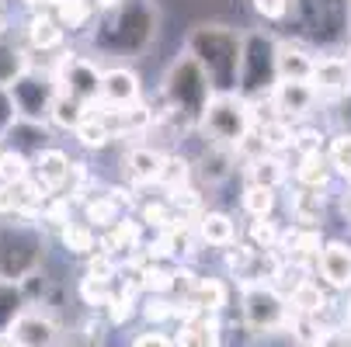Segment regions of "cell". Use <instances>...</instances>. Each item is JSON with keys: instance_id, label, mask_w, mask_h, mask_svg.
I'll use <instances>...</instances> for the list:
<instances>
[{"instance_id": "6da1fadb", "label": "cell", "mask_w": 351, "mask_h": 347, "mask_svg": "<svg viewBox=\"0 0 351 347\" xmlns=\"http://www.w3.org/2000/svg\"><path fill=\"white\" fill-rule=\"evenodd\" d=\"M188 56L202 66L216 94H233L240 77V56L243 42L223 25H198L188 35Z\"/></svg>"}, {"instance_id": "7a4b0ae2", "label": "cell", "mask_w": 351, "mask_h": 347, "mask_svg": "<svg viewBox=\"0 0 351 347\" xmlns=\"http://www.w3.org/2000/svg\"><path fill=\"white\" fill-rule=\"evenodd\" d=\"M213 94L216 90H213L209 77L202 73V66L191 56H181L164 80V101L171 108V118H181L188 125L202 122V112L213 101Z\"/></svg>"}, {"instance_id": "3957f363", "label": "cell", "mask_w": 351, "mask_h": 347, "mask_svg": "<svg viewBox=\"0 0 351 347\" xmlns=\"http://www.w3.org/2000/svg\"><path fill=\"white\" fill-rule=\"evenodd\" d=\"M202 129L213 136L216 146H230V150L237 153V146L247 139L250 129H254L247 97H240V94H213V101L202 112Z\"/></svg>"}, {"instance_id": "277c9868", "label": "cell", "mask_w": 351, "mask_h": 347, "mask_svg": "<svg viewBox=\"0 0 351 347\" xmlns=\"http://www.w3.org/2000/svg\"><path fill=\"white\" fill-rule=\"evenodd\" d=\"M53 83H56V94H66L80 105H94L101 101V73L97 66L77 53H63L60 63L53 66Z\"/></svg>"}, {"instance_id": "5b68a950", "label": "cell", "mask_w": 351, "mask_h": 347, "mask_svg": "<svg viewBox=\"0 0 351 347\" xmlns=\"http://www.w3.org/2000/svg\"><path fill=\"white\" fill-rule=\"evenodd\" d=\"M240 309H243V323L254 333H271L289 323V306L271 285H247Z\"/></svg>"}, {"instance_id": "8992f818", "label": "cell", "mask_w": 351, "mask_h": 347, "mask_svg": "<svg viewBox=\"0 0 351 347\" xmlns=\"http://www.w3.org/2000/svg\"><path fill=\"white\" fill-rule=\"evenodd\" d=\"M317 101L320 94L313 90V83H303V80H275L271 87V108H275V118L282 122L313 115Z\"/></svg>"}, {"instance_id": "52a82bcc", "label": "cell", "mask_w": 351, "mask_h": 347, "mask_svg": "<svg viewBox=\"0 0 351 347\" xmlns=\"http://www.w3.org/2000/svg\"><path fill=\"white\" fill-rule=\"evenodd\" d=\"M317 271L320 278L337 288V292H348L351 288V243L344 240H327L317 254Z\"/></svg>"}, {"instance_id": "ba28073f", "label": "cell", "mask_w": 351, "mask_h": 347, "mask_svg": "<svg viewBox=\"0 0 351 347\" xmlns=\"http://www.w3.org/2000/svg\"><path fill=\"white\" fill-rule=\"evenodd\" d=\"M11 344L14 347H56L60 340V330L56 323L42 316V313H21L11 320Z\"/></svg>"}, {"instance_id": "9c48e42d", "label": "cell", "mask_w": 351, "mask_h": 347, "mask_svg": "<svg viewBox=\"0 0 351 347\" xmlns=\"http://www.w3.org/2000/svg\"><path fill=\"white\" fill-rule=\"evenodd\" d=\"M317 94L327 97H348L351 94V66L344 56H320L313 63V77H310Z\"/></svg>"}, {"instance_id": "30bf717a", "label": "cell", "mask_w": 351, "mask_h": 347, "mask_svg": "<svg viewBox=\"0 0 351 347\" xmlns=\"http://www.w3.org/2000/svg\"><path fill=\"white\" fill-rule=\"evenodd\" d=\"M317 56H310L303 45L295 42H278L275 45V80H303L310 83Z\"/></svg>"}, {"instance_id": "8fae6325", "label": "cell", "mask_w": 351, "mask_h": 347, "mask_svg": "<svg viewBox=\"0 0 351 347\" xmlns=\"http://www.w3.org/2000/svg\"><path fill=\"white\" fill-rule=\"evenodd\" d=\"M101 101L108 108H129L139 101V77L125 66H115L101 73Z\"/></svg>"}, {"instance_id": "7c38bea8", "label": "cell", "mask_w": 351, "mask_h": 347, "mask_svg": "<svg viewBox=\"0 0 351 347\" xmlns=\"http://www.w3.org/2000/svg\"><path fill=\"white\" fill-rule=\"evenodd\" d=\"M247 181L258 184V188H268V191H278V188L289 181V164H285V157L261 153V157H254V160H247Z\"/></svg>"}, {"instance_id": "4fadbf2b", "label": "cell", "mask_w": 351, "mask_h": 347, "mask_svg": "<svg viewBox=\"0 0 351 347\" xmlns=\"http://www.w3.org/2000/svg\"><path fill=\"white\" fill-rule=\"evenodd\" d=\"M32 170H35V181L45 191H56L70 177V157L63 150H42V153H35V167Z\"/></svg>"}, {"instance_id": "5bb4252c", "label": "cell", "mask_w": 351, "mask_h": 347, "mask_svg": "<svg viewBox=\"0 0 351 347\" xmlns=\"http://www.w3.org/2000/svg\"><path fill=\"white\" fill-rule=\"evenodd\" d=\"M195 233L209 246H233L237 243V222L226 212H202L195 222Z\"/></svg>"}, {"instance_id": "9a60e30c", "label": "cell", "mask_w": 351, "mask_h": 347, "mask_svg": "<svg viewBox=\"0 0 351 347\" xmlns=\"http://www.w3.org/2000/svg\"><path fill=\"white\" fill-rule=\"evenodd\" d=\"M289 303H292L295 316H324L327 313V295H324L320 281H313V278H299L292 285Z\"/></svg>"}, {"instance_id": "2e32d148", "label": "cell", "mask_w": 351, "mask_h": 347, "mask_svg": "<svg viewBox=\"0 0 351 347\" xmlns=\"http://www.w3.org/2000/svg\"><path fill=\"white\" fill-rule=\"evenodd\" d=\"M254 129H258V139H261V150H265V153L282 157L285 150H292V146H295V129H292V122L271 118V122H261V125H254Z\"/></svg>"}, {"instance_id": "e0dca14e", "label": "cell", "mask_w": 351, "mask_h": 347, "mask_svg": "<svg viewBox=\"0 0 351 347\" xmlns=\"http://www.w3.org/2000/svg\"><path fill=\"white\" fill-rule=\"evenodd\" d=\"M330 164L324 153H303L299 157V167H295V181L299 188H310V191H324L330 184Z\"/></svg>"}, {"instance_id": "ac0fdd59", "label": "cell", "mask_w": 351, "mask_h": 347, "mask_svg": "<svg viewBox=\"0 0 351 347\" xmlns=\"http://www.w3.org/2000/svg\"><path fill=\"white\" fill-rule=\"evenodd\" d=\"M292 219L295 222H303L306 229H317L320 219H324V194L320 191H310V188H299L292 194Z\"/></svg>"}, {"instance_id": "d6986e66", "label": "cell", "mask_w": 351, "mask_h": 347, "mask_svg": "<svg viewBox=\"0 0 351 347\" xmlns=\"http://www.w3.org/2000/svg\"><path fill=\"white\" fill-rule=\"evenodd\" d=\"M174 347H219V326L213 316H198L191 323L181 326V337L174 340Z\"/></svg>"}, {"instance_id": "ffe728a7", "label": "cell", "mask_w": 351, "mask_h": 347, "mask_svg": "<svg viewBox=\"0 0 351 347\" xmlns=\"http://www.w3.org/2000/svg\"><path fill=\"white\" fill-rule=\"evenodd\" d=\"M160 160H164V153L149 150V146H136V150H129V157H125V167H129L132 181L154 184L157 181V170H160Z\"/></svg>"}, {"instance_id": "44dd1931", "label": "cell", "mask_w": 351, "mask_h": 347, "mask_svg": "<svg viewBox=\"0 0 351 347\" xmlns=\"http://www.w3.org/2000/svg\"><path fill=\"white\" fill-rule=\"evenodd\" d=\"M28 42L32 49H38V53H49V49H60L63 42V28L56 18H49V14H35L28 21Z\"/></svg>"}, {"instance_id": "7402d4cb", "label": "cell", "mask_w": 351, "mask_h": 347, "mask_svg": "<svg viewBox=\"0 0 351 347\" xmlns=\"http://www.w3.org/2000/svg\"><path fill=\"white\" fill-rule=\"evenodd\" d=\"M191 303L202 309L206 316L219 313V309L226 306V285H223L219 278H198L195 288H191Z\"/></svg>"}, {"instance_id": "603a6c76", "label": "cell", "mask_w": 351, "mask_h": 347, "mask_svg": "<svg viewBox=\"0 0 351 347\" xmlns=\"http://www.w3.org/2000/svg\"><path fill=\"white\" fill-rule=\"evenodd\" d=\"M188 181H191V164H188L184 157H164L154 184H160L164 191H171V194H174V191L188 188Z\"/></svg>"}, {"instance_id": "cb8c5ba5", "label": "cell", "mask_w": 351, "mask_h": 347, "mask_svg": "<svg viewBox=\"0 0 351 347\" xmlns=\"http://www.w3.org/2000/svg\"><path fill=\"white\" fill-rule=\"evenodd\" d=\"M230 170H233V150L230 146H216L213 142L206 150V157H202V177L209 184H219V181L230 177Z\"/></svg>"}, {"instance_id": "d4e9b609", "label": "cell", "mask_w": 351, "mask_h": 347, "mask_svg": "<svg viewBox=\"0 0 351 347\" xmlns=\"http://www.w3.org/2000/svg\"><path fill=\"white\" fill-rule=\"evenodd\" d=\"M84 216L90 222V229H112L119 222V202L112 194H97V198H87V205H84Z\"/></svg>"}, {"instance_id": "484cf974", "label": "cell", "mask_w": 351, "mask_h": 347, "mask_svg": "<svg viewBox=\"0 0 351 347\" xmlns=\"http://www.w3.org/2000/svg\"><path fill=\"white\" fill-rule=\"evenodd\" d=\"M49 115H53V122L60 129H77L84 122V115H87V105L73 101V97H66V94H56L53 105H49Z\"/></svg>"}, {"instance_id": "4316f807", "label": "cell", "mask_w": 351, "mask_h": 347, "mask_svg": "<svg viewBox=\"0 0 351 347\" xmlns=\"http://www.w3.org/2000/svg\"><path fill=\"white\" fill-rule=\"evenodd\" d=\"M73 132H77L80 146H87V150H101V146L112 142V132H108V125L101 122V115H84V122H80Z\"/></svg>"}, {"instance_id": "83f0119b", "label": "cell", "mask_w": 351, "mask_h": 347, "mask_svg": "<svg viewBox=\"0 0 351 347\" xmlns=\"http://www.w3.org/2000/svg\"><path fill=\"white\" fill-rule=\"evenodd\" d=\"M28 177H32V167H28L25 153H18V150H4V153H0V184L18 188Z\"/></svg>"}, {"instance_id": "f1b7e54d", "label": "cell", "mask_w": 351, "mask_h": 347, "mask_svg": "<svg viewBox=\"0 0 351 347\" xmlns=\"http://www.w3.org/2000/svg\"><path fill=\"white\" fill-rule=\"evenodd\" d=\"M60 240L70 254H94V246H97V236L90 226H80V222H70L60 229Z\"/></svg>"}, {"instance_id": "f546056e", "label": "cell", "mask_w": 351, "mask_h": 347, "mask_svg": "<svg viewBox=\"0 0 351 347\" xmlns=\"http://www.w3.org/2000/svg\"><path fill=\"white\" fill-rule=\"evenodd\" d=\"M90 11H94L90 0H56V21H60L63 31L66 28H84Z\"/></svg>"}, {"instance_id": "4dcf8cb0", "label": "cell", "mask_w": 351, "mask_h": 347, "mask_svg": "<svg viewBox=\"0 0 351 347\" xmlns=\"http://www.w3.org/2000/svg\"><path fill=\"white\" fill-rule=\"evenodd\" d=\"M247 236H250V246H254V250H275L278 240H282V226L271 216L268 219H254L250 229H247Z\"/></svg>"}, {"instance_id": "1f68e13d", "label": "cell", "mask_w": 351, "mask_h": 347, "mask_svg": "<svg viewBox=\"0 0 351 347\" xmlns=\"http://www.w3.org/2000/svg\"><path fill=\"white\" fill-rule=\"evenodd\" d=\"M167 205H171V212H178L174 219H181V222H191L195 216H202V198H198L195 188H181V191L167 194Z\"/></svg>"}, {"instance_id": "d6a6232c", "label": "cell", "mask_w": 351, "mask_h": 347, "mask_svg": "<svg viewBox=\"0 0 351 347\" xmlns=\"http://www.w3.org/2000/svg\"><path fill=\"white\" fill-rule=\"evenodd\" d=\"M275 191H268V188H258V184H247V191H243V209L254 216V219H268L271 212H275Z\"/></svg>"}, {"instance_id": "836d02e7", "label": "cell", "mask_w": 351, "mask_h": 347, "mask_svg": "<svg viewBox=\"0 0 351 347\" xmlns=\"http://www.w3.org/2000/svg\"><path fill=\"white\" fill-rule=\"evenodd\" d=\"M25 70H28V60L18 53L14 45H4V42H0V90L11 87Z\"/></svg>"}, {"instance_id": "e575fe53", "label": "cell", "mask_w": 351, "mask_h": 347, "mask_svg": "<svg viewBox=\"0 0 351 347\" xmlns=\"http://www.w3.org/2000/svg\"><path fill=\"white\" fill-rule=\"evenodd\" d=\"M324 157H327L330 170H337L341 177H348L351 174V132H337L330 139V150Z\"/></svg>"}, {"instance_id": "d590c367", "label": "cell", "mask_w": 351, "mask_h": 347, "mask_svg": "<svg viewBox=\"0 0 351 347\" xmlns=\"http://www.w3.org/2000/svg\"><path fill=\"white\" fill-rule=\"evenodd\" d=\"M139 285H143L146 292H154V295H164L167 288H174V271L149 264V268H143V271H139Z\"/></svg>"}, {"instance_id": "8d00e7d4", "label": "cell", "mask_w": 351, "mask_h": 347, "mask_svg": "<svg viewBox=\"0 0 351 347\" xmlns=\"http://www.w3.org/2000/svg\"><path fill=\"white\" fill-rule=\"evenodd\" d=\"M174 222V212L167 202H146L143 205V226H154V229H167Z\"/></svg>"}, {"instance_id": "74e56055", "label": "cell", "mask_w": 351, "mask_h": 347, "mask_svg": "<svg viewBox=\"0 0 351 347\" xmlns=\"http://www.w3.org/2000/svg\"><path fill=\"white\" fill-rule=\"evenodd\" d=\"M80 295H84V303H87V306H105L112 292H108V281L84 278V281H80Z\"/></svg>"}, {"instance_id": "f35d334b", "label": "cell", "mask_w": 351, "mask_h": 347, "mask_svg": "<svg viewBox=\"0 0 351 347\" xmlns=\"http://www.w3.org/2000/svg\"><path fill=\"white\" fill-rule=\"evenodd\" d=\"M108 313H112V323H125L132 316V288L119 292V295H108Z\"/></svg>"}, {"instance_id": "ab89813d", "label": "cell", "mask_w": 351, "mask_h": 347, "mask_svg": "<svg viewBox=\"0 0 351 347\" xmlns=\"http://www.w3.org/2000/svg\"><path fill=\"white\" fill-rule=\"evenodd\" d=\"M250 8L265 21H282L289 14V0H250Z\"/></svg>"}, {"instance_id": "60d3db41", "label": "cell", "mask_w": 351, "mask_h": 347, "mask_svg": "<svg viewBox=\"0 0 351 347\" xmlns=\"http://www.w3.org/2000/svg\"><path fill=\"white\" fill-rule=\"evenodd\" d=\"M42 219L53 222V226H70V198H56V202L42 205Z\"/></svg>"}, {"instance_id": "b9f144b4", "label": "cell", "mask_w": 351, "mask_h": 347, "mask_svg": "<svg viewBox=\"0 0 351 347\" xmlns=\"http://www.w3.org/2000/svg\"><path fill=\"white\" fill-rule=\"evenodd\" d=\"M87 278H97V281H112L115 278V261L108 254H90V264H87Z\"/></svg>"}, {"instance_id": "7bdbcfd3", "label": "cell", "mask_w": 351, "mask_h": 347, "mask_svg": "<svg viewBox=\"0 0 351 347\" xmlns=\"http://www.w3.org/2000/svg\"><path fill=\"white\" fill-rule=\"evenodd\" d=\"M320 139H324V132H317V129H295V146L292 150H299V157L303 153H320Z\"/></svg>"}, {"instance_id": "ee69618b", "label": "cell", "mask_w": 351, "mask_h": 347, "mask_svg": "<svg viewBox=\"0 0 351 347\" xmlns=\"http://www.w3.org/2000/svg\"><path fill=\"white\" fill-rule=\"evenodd\" d=\"M143 316H146L149 323H164V320H171V316H174V306H171V303L164 299V295H154V299L146 303Z\"/></svg>"}, {"instance_id": "f6af8a7d", "label": "cell", "mask_w": 351, "mask_h": 347, "mask_svg": "<svg viewBox=\"0 0 351 347\" xmlns=\"http://www.w3.org/2000/svg\"><path fill=\"white\" fill-rule=\"evenodd\" d=\"M11 212H18V188L0 184V216H11Z\"/></svg>"}, {"instance_id": "bcb514c9", "label": "cell", "mask_w": 351, "mask_h": 347, "mask_svg": "<svg viewBox=\"0 0 351 347\" xmlns=\"http://www.w3.org/2000/svg\"><path fill=\"white\" fill-rule=\"evenodd\" d=\"M132 347H174V340L164 337V333H139L132 340Z\"/></svg>"}, {"instance_id": "7dc6e473", "label": "cell", "mask_w": 351, "mask_h": 347, "mask_svg": "<svg viewBox=\"0 0 351 347\" xmlns=\"http://www.w3.org/2000/svg\"><path fill=\"white\" fill-rule=\"evenodd\" d=\"M28 8H42V4H56V0H25Z\"/></svg>"}, {"instance_id": "c3c4849f", "label": "cell", "mask_w": 351, "mask_h": 347, "mask_svg": "<svg viewBox=\"0 0 351 347\" xmlns=\"http://www.w3.org/2000/svg\"><path fill=\"white\" fill-rule=\"evenodd\" d=\"M344 209H348V219H351V194H348V202H344Z\"/></svg>"}, {"instance_id": "681fc988", "label": "cell", "mask_w": 351, "mask_h": 347, "mask_svg": "<svg viewBox=\"0 0 351 347\" xmlns=\"http://www.w3.org/2000/svg\"><path fill=\"white\" fill-rule=\"evenodd\" d=\"M348 323H351V299H348Z\"/></svg>"}, {"instance_id": "f907efd6", "label": "cell", "mask_w": 351, "mask_h": 347, "mask_svg": "<svg viewBox=\"0 0 351 347\" xmlns=\"http://www.w3.org/2000/svg\"><path fill=\"white\" fill-rule=\"evenodd\" d=\"M344 181H348V191H351V174H348V177H344Z\"/></svg>"}, {"instance_id": "816d5d0a", "label": "cell", "mask_w": 351, "mask_h": 347, "mask_svg": "<svg viewBox=\"0 0 351 347\" xmlns=\"http://www.w3.org/2000/svg\"><path fill=\"white\" fill-rule=\"evenodd\" d=\"M0 25H4V14H0Z\"/></svg>"}, {"instance_id": "f5cc1de1", "label": "cell", "mask_w": 351, "mask_h": 347, "mask_svg": "<svg viewBox=\"0 0 351 347\" xmlns=\"http://www.w3.org/2000/svg\"><path fill=\"white\" fill-rule=\"evenodd\" d=\"M0 347H8V344H4V340H0Z\"/></svg>"}, {"instance_id": "db71d44e", "label": "cell", "mask_w": 351, "mask_h": 347, "mask_svg": "<svg viewBox=\"0 0 351 347\" xmlns=\"http://www.w3.org/2000/svg\"><path fill=\"white\" fill-rule=\"evenodd\" d=\"M0 153H4V146H0Z\"/></svg>"}, {"instance_id": "11a10c76", "label": "cell", "mask_w": 351, "mask_h": 347, "mask_svg": "<svg viewBox=\"0 0 351 347\" xmlns=\"http://www.w3.org/2000/svg\"><path fill=\"white\" fill-rule=\"evenodd\" d=\"M299 347H306V344H299Z\"/></svg>"}, {"instance_id": "9f6ffc18", "label": "cell", "mask_w": 351, "mask_h": 347, "mask_svg": "<svg viewBox=\"0 0 351 347\" xmlns=\"http://www.w3.org/2000/svg\"><path fill=\"white\" fill-rule=\"evenodd\" d=\"M8 347H14V344H8Z\"/></svg>"}]
</instances>
